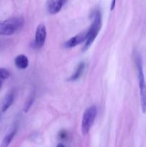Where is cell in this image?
<instances>
[{
    "label": "cell",
    "instance_id": "1",
    "mask_svg": "<svg viewBox=\"0 0 146 147\" xmlns=\"http://www.w3.org/2000/svg\"><path fill=\"white\" fill-rule=\"evenodd\" d=\"M22 17H11L0 22V35L9 36L15 34L24 27Z\"/></svg>",
    "mask_w": 146,
    "mask_h": 147
},
{
    "label": "cell",
    "instance_id": "2",
    "mask_svg": "<svg viewBox=\"0 0 146 147\" xmlns=\"http://www.w3.org/2000/svg\"><path fill=\"white\" fill-rule=\"evenodd\" d=\"M136 67L137 71V78H138L139 90H140V106L143 113H146V81L143 71V63L141 57L139 55L136 57Z\"/></svg>",
    "mask_w": 146,
    "mask_h": 147
},
{
    "label": "cell",
    "instance_id": "3",
    "mask_svg": "<svg viewBox=\"0 0 146 147\" xmlns=\"http://www.w3.org/2000/svg\"><path fill=\"white\" fill-rule=\"evenodd\" d=\"M92 22L90 28L87 30V39L84 42V45L83 50L85 51L91 46L93 42L98 35L102 27V18L101 14L99 11H95L92 15Z\"/></svg>",
    "mask_w": 146,
    "mask_h": 147
},
{
    "label": "cell",
    "instance_id": "4",
    "mask_svg": "<svg viewBox=\"0 0 146 147\" xmlns=\"http://www.w3.org/2000/svg\"><path fill=\"white\" fill-rule=\"evenodd\" d=\"M97 110L95 106L87 108L84 112L82 120V132L83 135H87L91 129L97 116Z\"/></svg>",
    "mask_w": 146,
    "mask_h": 147
},
{
    "label": "cell",
    "instance_id": "5",
    "mask_svg": "<svg viewBox=\"0 0 146 147\" xmlns=\"http://www.w3.org/2000/svg\"><path fill=\"white\" fill-rule=\"evenodd\" d=\"M47 38V29L44 24H40L37 26L34 37V45L37 48H41L44 46Z\"/></svg>",
    "mask_w": 146,
    "mask_h": 147
},
{
    "label": "cell",
    "instance_id": "6",
    "mask_svg": "<svg viewBox=\"0 0 146 147\" xmlns=\"http://www.w3.org/2000/svg\"><path fill=\"white\" fill-rule=\"evenodd\" d=\"M67 0H47V9L50 14H56L60 12Z\"/></svg>",
    "mask_w": 146,
    "mask_h": 147
},
{
    "label": "cell",
    "instance_id": "7",
    "mask_svg": "<svg viewBox=\"0 0 146 147\" xmlns=\"http://www.w3.org/2000/svg\"><path fill=\"white\" fill-rule=\"evenodd\" d=\"M87 30H86L84 32H82L80 34H77V35L71 37L70 40H68L64 43V47L66 48H72V47L77 46V45L81 44L83 42H85L86 39H87Z\"/></svg>",
    "mask_w": 146,
    "mask_h": 147
},
{
    "label": "cell",
    "instance_id": "8",
    "mask_svg": "<svg viewBox=\"0 0 146 147\" xmlns=\"http://www.w3.org/2000/svg\"><path fill=\"white\" fill-rule=\"evenodd\" d=\"M14 63L17 68L24 70L29 66V59L25 55H19L14 59Z\"/></svg>",
    "mask_w": 146,
    "mask_h": 147
},
{
    "label": "cell",
    "instance_id": "9",
    "mask_svg": "<svg viewBox=\"0 0 146 147\" xmlns=\"http://www.w3.org/2000/svg\"><path fill=\"white\" fill-rule=\"evenodd\" d=\"M14 94L13 91L9 92V93L6 96L5 98L4 99V101H3L2 106H1V111H2L3 113L6 112L9 109L10 106L12 105L13 102H14Z\"/></svg>",
    "mask_w": 146,
    "mask_h": 147
},
{
    "label": "cell",
    "instance_id": "10",
    "mask_svg": "<svg viewBox=\"0 0 146 147\" xmlns=\"http://www.w3.org/2000/svg\"><path fill=\"white\" fill-rule=\"evenodd\" d=\"M84 67H85V65L83 62L80 63V64L78 65V66L77 67V69H76L75 72L72 74V76L68 79V81H75V80H78L80 78V76L82 74L83 71L84 70Z\"/></svg>",
    "mask_w": 146,
    "mask_h": 147
},
{
    "label": "cell",
    "instance_id": "11",
    "mask_svg": "<svg viewBox=\"0 0 146 147\" xmlns=\"http://www.w3.org/2000/svg\"><path fill=\"white\" fill-rule=\"evenodd\" d=\"M16 133H17V129H14L11 130L9 133L7 134L4 138L3 139L2 142L1 144V147H8L9 145L10 144L11 142L12 141L13 138L15 136Z\"/></svg>",
    "mask_w": 146,
    "mask_h": 147
},
{
    "label": "cell",
    "instance_id": "12",
    "mask_svg": "<svg viewBox=\"0 0 146 147\" xmlns=\"http://www.w3.org/2000/svg\"><path fill=\"white\" fill-rule=\"evenodd\" d=\"M34 95L32 94L31 96H30L29 97V98L27 99V102L25 103V105L24 106V113H27L29 110V109L31 108V105L33 104V102H34Z\"/></svg>",
    "mask_w": 146,
    "mask_h": 147
},
{
    "label": "cell",
    "instance_id": "13",
    "mask_svg": "<svg viewBox=\"0 0 146 147\" xmlns=\"http://www.w3.org/2000/svg\"><path fill=\"white\" fill-rule=\"evenodd\" d=\"M10 76V73L8 70L5 68H1L0 67V80H6L9 78Z\"/></svg>",
    "mask_w": 146,
    "mask_h": 147
},
{
    "label": "cell",
    "instance_id": "14",
    "mask_svg": "<svg viewBox=\"0 0 146 147\" xmlns=\"http://www.w3.org/2000/svg\"><path fill=\"white\" fill-rule=\"evenodd\" d=\"M59 136H60V137L61 139H65L66 136H67V133L65 131H62L60 133V134H59Z\"/></svg>",
    "mask_w": 146,
    "mask_h": 147
},
{
    "label": "cell",
    "instance_id": "15",
    "mask_svg": "<svg viewBox=\"0 0 146 147\" xmlns=\"http://www.w3.org/2000/svg\"><path fill=\"white\" fill-rule=\"evenodd\" d=\"M115 3H116V0H112L111 7H110V9H111L112 11L114 9L115 7Z\"/></svg>",
    "mask_w": 146,
    "mask_h": 147
},
{
    "label": "cell",
    "instance_id": "16",
    "mask_svg": "<svg viewBox=\"0 0 146 147\" xmlns=\"http://www.w3.org/2000/svg\"><path fill=\"white\" fill-rule=\"evenodd\" d=\"M57 147H64V146L62 144L60 143V144H58V145H57Z\"/></svg>",
    "mask_w": 146,
    "mask_h": 147
},
{
    "label": "cell",
    "instance_id": "17",
    "mask_svg": "<svg viewBox=\"0 0 146 147\" xmlns=\"http://www.w3.org/2000/svg\"><path fill=\"white\" fill-rule=\"evenodd\" d=\"M1 85H2V83H1V81L0 80V89H1Z\"/></svg>",
    "mask_w": 146,
    "mask_h": 147
}]
</instances>
